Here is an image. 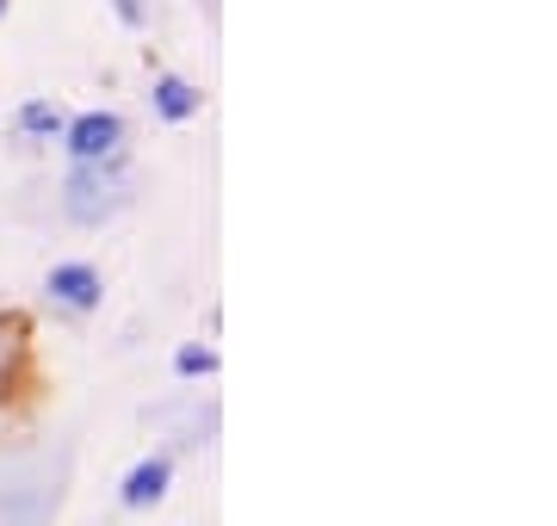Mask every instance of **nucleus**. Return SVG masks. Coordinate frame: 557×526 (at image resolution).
Segmentation results:
<instances>
[{
	"label": "nucleus",
	"mask_w": 557,
	"mask_h": 526,
	"mask_svg": "<svg viewBox=\"0 0 557 526\" xmlns=\"http://www.w3.org/2000/svg\"><path fill=\"white\" fill-rule=\"evenodd\" d=\"M149 100H156V112H161L168 124H186V118H199V100H205V93H199L193 82H180V75H161Z\"/></svg>",
	"instance_id": "obj_5"
},
{
	"label": "nucleus",
	"mask_w": 557,
	"mask_h": 526,
	"mask_svg": "<svg viewBox=\"0 0 557 526\" xmlns=\"http://www.w3.org/2000/svg\"><path fill=\"white\" fill-rule=\"evenodd\" d=\"M20 130L25 137H38V142H50V137L69 130V118H62V105H50V100H25L20 105Z\"/></svg>",
	"instance_id": "obj_6"
},
{
	"label": "nucleus",
	"mask_w": 557,
	"mask_h": 526,
	"mask_svg": "<svg viewBox=\"0 0 557 526\" xmlns=\"http://www.w3.org/2000/svg\"><path fill=\"white\" fill-rule=\"evenodd\" d=\"M124 25H149V0H112Z\"/></svg>",
	"instance_id": "obj_9"
},
{
	"label": "nucleus",
	"mask_w": 557,
	"mask_h": 526,
	"mask_svg": "<svg viewBox=\"0 0 557 526\" xmlns=\"http://www.w3.org/2000/svg\"><path fill=\"white\" fill-rule=\"evenodd\" d=\"M124 199H131V186H124V167L119 162L75 167V174H69V186H62V211H69L75 223H87V229L112 223L124 211Z\"/></svg>",
	"instance_id": "obj_1"
},
{
	"label": "nucleus",
	"mask_w": 557,
	"mask_h": 526,
	"mask_svg": "<svg viewBox=\"0 0 557 526\" xmlns=\"http://www.w3.org/2000/svg\"><path fill=\"white\" fill-rule=\"evenodd\" d=\"M44 291H50V298H57L62 310H75V316H87V310H100V298H106L100 273H94L87 261L50 266V279H44Z\"/></svg>",
	"instance_id": "obj_3"
},
{
	"label": "nucleus",
	"mask_w": 557,
	"mask_h": 526,
	"mask_svg": "<svg viewBox=\"0 0 557 526\" xmlns=\"http://www.w3.org/2000/svg\"><path fill=\"white\" fill-rule=\"evenodd\" d=\"M174 372L180 378H211V372H218V353H211V347H180Z\"/></svg>",
	"instance_id": "obj_8"
},
{
	"label": "nucleus",
	"mask_w": 557,
	"mask_h": 526,
	"mask_svg": "<svg viewBox=\"0 0 557 526\" xmlns=\"http://www.w3.org/2000/svg\"><path fill=\"white\" fill-rule=\"evenodd\" d=\"M0 13H7V0H0Z\"/></svg>",
	"instance_id": "obj_10"
},
{
	"label": "nucleus",
	"mask_w": 557,
	"mask_h": 526,
	"mask_svg": "<svg viewBox=\"0 0 557 526\" xmlns=\"http://www.w3.org/2000/svg\"><path fill=\"white\" fill-rule=\"evenodd\" d=\"M168 484H174V459H168V452H149V459H137V465L124 471L119 502L124 508H156L161 496H168Z\"/></svg>",
	"instance_id": "obj_4"
},
{
	"label": "nucleus",
	"mask_w": 557,
	"mask_h": 526,
	"mask_svg": "<svg viewBox=\"0 0 557 526\" xmlns=\"http://www.w3.org/2000/svg\"><path fill=\"white\" fill-rule=\"evenodd\" d=\"M62 142H69L75 167H106L124 155V118L119 112H81V118H69Z\"/></svg>",
	"instance_id": "obj_2"
},
{
	"label": "nucleus",
	"mask_w": 557,
	"mask_h": 526,
	"mask_svg": "<svg viewBox=\"0 0 557 526\" xmlns=\"http://www.w3.org/2000/svg\"><path fill=\"white\" fill-rule=\"evenodd\" d=\"M25 360V323H13V316H0V385L20 372Z\"/></svg>",
	"instance_id": "obj_7"
}]
</instances>
